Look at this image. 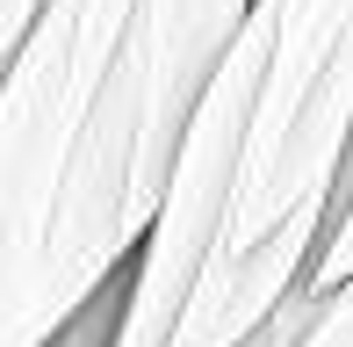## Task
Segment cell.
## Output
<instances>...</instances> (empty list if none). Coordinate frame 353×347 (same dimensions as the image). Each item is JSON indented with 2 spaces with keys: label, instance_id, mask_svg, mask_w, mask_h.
<instances>
[{
  "label": "cell",
  "instance_id": "1",
  "mask_svg": "<svg viewBox=\"0 0 353 347\" xmlns=\"http://www.w3.org/2000/svg\"><path fill=\"white\" fill-rule=\"evenodd\" d=\"M260 0H137L130 29L116 44V66L101 80V102L87 116L79 160L58 210V254H51V311L58 326L137 261L152 210L166 196L181 131L195 116L202 87L216 80L223 51L252 22Z\"/></svg>",
  "mask_w": 353,
  "mask_h": 347
},
{
  "label": "cell",
  "instance_id": "2",
  "mask_svg": "<svg viewBox=\"0 0 353 347\" xmlns=\"http://www.w3.org/2000/svg\"><path fill=\"white\" fill-rule=\"evenodd\" d=\"M130 8L137 0H51L0 73V347H43L58 333V210Z\"/></svg>",
  "mask_w": 353,
  "mask_h": 347
},
{
  "label": "cell",
  "instance_id": "3",
  "mask_svg": "<svg viewBox=\"0 0 353 347\" xmlns=\"http://www.w3.org/2000/svg\"><path fill=\"white\" fill-rule=\"evenodd\" d=\"M274 22H281V0H260L252 22L238 29V44L223 51L216 80L202 87L195 116H188L173 174H166V196H159L152 232H144V246L130 261V304H123L116 347H166L188 297H195V282H202V268L216 261L223 217H231V196H238L252 102H260L267 58H274Z\"/></svg>",
  "mask_w": 353,
  "mask_h": 347
},
{
  "label": "cell",
  "instance_id": "4",
  "mask_svg": "<svg viewBox=\"0 0 353 347\" xmlns=\"http://www.w3.org/2000/svg\"><path fill=\"white\" fill-rule=\"evenodd\" d=\"M346 145H353V0H281L223 246H252L310 196H332Z\"/></svg>",
  "mask_w": 353,
  "mask_h": 347
},
{
  "label": "cell",
  "instance_id": "5",
  "mask_svg": "<svg viewBox=\"0 0 353 347\" xmlns=\"http://www.w3.org/2000/svg\"><path fill=\"white\" fill-rule=\"evenodd\" d=\"M332 203H339V188H332V196H310L296 217H281V225L267 232V239H252V246H216V261L202 268V282H195V297H188V311H181V326H173L166 347H245L288 304V290L310 275L317 239H325V225H332Z\"/></svg>",
  "mask_w": 353,
  "mask_h": 347
},
{
  "label": "cell",
  "instance_id": "6",
  "mask_svg": "<svg viewBox=\"0 0 353 347\" xmlns=\"http://www.w3.org/2000/svg\"><path fill=\"white\" fill-rule=\"evenodd\" d=\"M296 347H353V282H339V290H325V304H317L310 333H303Z\"/></svg>",
  "mask_w": 353,
  "mask_h": 347
},
{
  "label": "cell",
  "instance_id": "7",
  "mask_svg": "<svg viewBox=\"0 0 353 347\" xmlns=\"http://www.w3.org/2000/svg\"><path fill=\"white\" fill-rule=\"evenodd\" d=\"M43 8H51V0H0V73H8V58L22 51V37L37 29Z\"/></svg>",
  "mask_w": 353,
  "mask_h": 347
}]
</instances>
